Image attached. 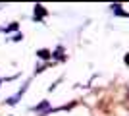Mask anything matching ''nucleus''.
<instances>
[{
	"label": "nucleus",
	"mask_w": 129,
	"mask_h": 116,
	"mask_svg": "<svg viewBox=\"0 0 129 116\" xmlns=\"http://www.w3.org/2000/svg\"><path fill=\"white\" fill-rule=\"evenodd\" d=\"M125 64H127V66H129V54L125 56Z\"/></svg>",
	"instance_id": "nucleus-1"
}]
</instances>
